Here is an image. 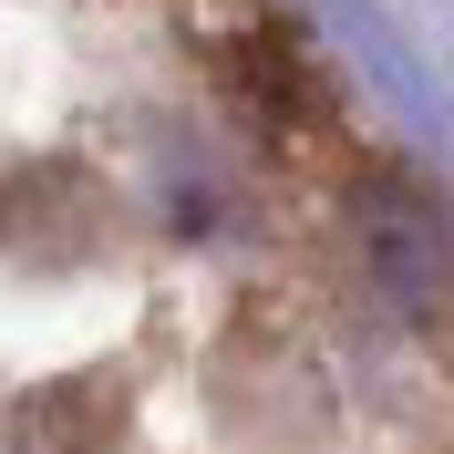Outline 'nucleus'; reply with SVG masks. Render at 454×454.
Returning <instances> with one entry per match:
<instances>
[{"label":"nucleus","mask_w":454,"mask_h":454,"mask_svg":"<svg viewBox=\"0 0 454 454\" xmlns=\"http://www.w3.org/2000/svg\"><path fill=\"white\" fill-rule=\"evenodd\" d=\"M351 248H362V279L393 300L403 320H434L454 300V217L424 176L372 166L351 186Z\"/></svg>","instance_id":"obj_1"},{"label":"nucleus","mask_w":454,"mask_h":454,"mask_svg":"<svg viewBox=\"0 0 454 454\" xmlns=\"http://www.w3.org/2000/svg\"><path fill=\"white\" fill-rule=\"evenodd\" d=\"M124 372H62V382H31L11 403V454H114L124 444Z\"/></svg>","instance_id":"obj_2"},{"label":"nucleus","mask_w":454,"mask_h":454,"mask_svg":"<svg viewBox=\"0 0 454 454\" xmlns=\"http://www.w3.org/2000/svg\"><path fill=\"white\" fill-rule=\"evenodd\" d=\"M93 238H104V197H93L83 166H21L0 186V248L62 269V258H83Z\"/></svg>","instance_id":"obj_3"}]
</instances>
